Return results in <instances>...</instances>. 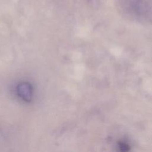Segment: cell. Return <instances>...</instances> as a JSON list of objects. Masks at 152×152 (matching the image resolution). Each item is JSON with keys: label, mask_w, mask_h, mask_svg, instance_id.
Listing matches in <instances>:
<instances>
[{"label": "cell", "mask_w": 152, "mask_h": 152, "mask_svg": "<svg viewBox=\"0 0 152 152\" xmlns=\"http://www.w3.org/2000/svg\"><path fill=\"white\" fill-rule=\"evenodd\" d=\"M31 87L27 83H20L17 87L18 95L25 101H30L31 98Z\"/></svg>", "instance_id": "cell-1"}]
</instances>
